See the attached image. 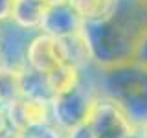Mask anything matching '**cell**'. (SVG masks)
<instances>
[{
	"instance_id": "obj_1",
	"label": "cell",
	"mask_w": 147,
	"mask_h": 138,
	"mask_svg": "<svg viewBox=\"0 0 147 138\" xmlns=\"http://www.w3.org/2000/svg\"><path fill=\"white\" fill-rule=\"evenodd\" d=\"M81 31L96 66L131 63L147 31V2L118 0L105 18L83 22Z\"/></svg>"
},
{
	"instance_id": "obj_2",
	"label": "cell",
	"mask_w": 147,
	"mask_h": 138,
	"mask_svg": "<svg viewBox=\"0 0 147 138\" xmlns=\"http://www.w3.org/2000/svg\"><path fill=\"white\" fill-rule=\"evenodd\" d=\"M99 96L114 99L132 127H147V66L131 61L114 66H88Z\"/></svg>"
},
{
	"instance_id": "obj_3",
	"label": "cell",
	"mask_w": 147,
	"mask_h": 138,
	"mask_svg": "<svg viewBox=\"0 0 147 138\" xmlns=\"http://www.w3.org/2000/svg\"><path fill=\"white\" fill-rule=\"evenodd\" d=\"M98 96L99 92L92 81L88 68H86V70H83V79L79 85L53 98L52 105H50L52 107V123L63 133H68L77 125L85 123Z\"/></svg>"
},
{
	"instance_id": "obj_4",
	"label": "cell",
	"mask_w": 147,
	"mask_h": 138,
	"mask_svg": "<svg viewBox=\"0 0 147 138\" xmlns=\"http://www.w3.org/2000/svg\"><path fill=\"white\" fill-rule=\"evenodd\" d=\"M85 123L94 138H125L132 129L123 109L105 96L96 98Z\"/></svg>"
},
{
	"instance_id": "obj_5",
	"label": "cell",
	"mask_w": 147,
	"mask_h": 138,
	"mask_svg": "<svg viewBox=\"0 0 147 138\" xmlns=\"http://www.w3.org/2000/svg\"><path fill=\"white\" fill-rule=\"evenodd\" d=\"M35 33L37 31L24 30L11 20L0 22V63L4 68L11 70L26 68L28 44Z\"/></svg>"
},
{
	"instance_id": "obj_6",
	"label": "cell",
	"mask_w": 147,
	"mask_h": 138,
	"mask_svg": "<svg viewBox=\"0 0 147 138\" xmlns=\"http://www.w3.org/2000/svg\"><path fill=\"white\" fill-rule=\"evenodd\" d=\"M64 52L61 39H55L46 33H37L31 37L26 52V66L40 74H50L64 64Z\"/></svg>"
},
{
	"instance_id": "obj_7",
	"label": "cell",
	"mask_w": 147,
	"mask_h": 138,
	"mask_svg": "<svg viewBox=\"0 0 147 138\" xmlns=\"http://www.w3.org/2000/svg\"><path fill=\"white\" fill-rule=\"evenodd\" d=\"M83 30V20L70 4L46 7L39 31L55 39H66Z\"/></svg>"
},
{
	"instance_id": "obj_8",
	"label": "cell",
	"mask_w": 147,
	"mask_h": 138,
	"mask_svg": "<svg viewBox=\"0 0 147 138\" xmlns=\"http://www.w3.org/2000/svg\"><path fill=\"white\" fill-rule=\"evenodd\" d=\"M50 105L52 103L22 96L11 107H7V114L18 129H24L30 125H39V123L52 122V107Z\"/></svg>"
},
{
	"instance_id": "obj_9",
	"label": "cell",
	"mask_w": 147,
	"mask_h": 138,
	"mask_svg": "<svg viewBox=\"0 0 147 138\" xmlns=\"http://www.w3.org/2000/svg\"><path fill=\"white\" fill-rule=\"evenodd\" d=\"M46 6L42 0H15L9 20L30 31H39Z\"/></svg>"
},
{
	"instance_id": "obj_10",
	"label": "cell",
	"mask_w": 147,
	"mask_h": 138,
	"mask_svg": "<svg viewBox=\"0 0 147 138\" xmlns=\"http://www.w3.org/2000/svg\"><path fill=\"white\" fill-rule=\"evenodd\" d=\"M20 90L22 96H26V98L40 99L46 101V103H52L55 98L52 87H50L48 76L37 70H31L28 66L20 70Z\"/></svg>"
},
{
	"instance_id": "obj_11",
	"label": "cell",
	"mask_w": 147,
	"mask_h": 138,
	"mask_svg": "<svg viewBox=\"0 0 147 138\" xmlns=\"http://www.w3.org/2000/svg\"><path fill=\"white\" fill-rule=\"evenodd\" d=\"M50 81V87L53 90V96H61L64 92L72 90L74 87H77L83 79V72L74 64L64 63L59 68H55L53 72L46 74Z\"/></svg>"
},
{
	"instance_id": "obj_12",
	"label": "cell",
	"mask_w": 147,
	"mask_h": 138,
	"mask_svg": "<svg viewBox=\"0 0 147 138\" xmlns=\"http://www.w3.org/2000/svg\"><path fill=\"white\" fill-rule=\"evenodd\" d=\"M116 2L118 0H70L68 4L76 9L83 22H90L105 18L116 7Z\"/></svg>"
},
{
	"instance_id": "obj_13",
	"label": "cell",
	"mask_w": 147,
	"mask_h": 138,
	"mask_svg": "<svg viewBox=\"0 0 147 138\" xmlns=\"http://www.w3.org/2000/svg\"><path fill=\"white\" fill-rule=\"evenodd\" d=\"M22 98L20 90V70L0 68V107L7 109Z\"/></svg>"
},
{
	"instance_id": "obj_14",
	"label": "cell",
	"mask_w": 147,
	"mask_h": 138,
	"mask_svg": "<svg viewBox=\"0 0 147 138\" xmlns=\"http://www.w3.org/2000/svg\"><path fill=\"white\" fill-rule=\"evenodd\" d=\"M18 138H64V133L57 129L52 122L39 123V125H30L20 129Z\"/></svg>"
},
{
	"instance_id": "obj_15",
	"label": "cell",
	"mask_w": 147,
	"mask_h": 138,
	"mask_svg": "<svg viewBox=\"0 0 147 138\" xmlns=\"http://www.w3.org/2000/svg\"><path fill=\"white\" fill-rule=\"evenodd\" d=\"M18 133L20 129L11 122L7 109L0 107V138H18Z\"/></svg>"
},
{
	"instance_id": "obj_16",
	"label": "cell",
	"mask_w": 147,
	"mask_h": 138,
	"mask_svg": "<svg viewBox=\"0 0 147 138\" xmlns=\"http://www.w3.org/2000/svg\"><path fill=\"white\" fill-rule=\"evenodd\" d=\"M64 138H94V136H92L88 125H86V123H81V125H77L76 129L64 133Z\"/></svg>"
},
{
	"instance_id": "obj_17",
	"label": "cell",
	"mask_w": 147,
	"mask_h": 138,
	"mask_svg": "<svg viewBox=\"0 0 147 138\" xmlns=\"http://www.w3.org/2000/svg\"><path fill=\"white\" fill-rule=\"evenodd\" d=\"M13 4H15V0H0V22L9 20L13 11Z\"/></svg>"
},
{
	"instance_id": "obj_18",
	"label": "cell",
	"mask_w": 147,
	"mask_h": 138,
	"mask_svg": "<svg viewBox=\"0 0 147 138\" xmlns=\"http://www.w3.org/2000/svg\"><path fill=\"white\" fill-rule=\"evenodd\" d=\"M134 61L144 64V66H147V31H145L144 39H142V43H140V48H138V53H136Z\"/></svg>"
},
{
	"instance_id": "obj_19",
	"label": "cell",
	"mask_w": 147,
	"mask_h": 138,
	"mask_svg": "<svg viewBox=\"0 0 147 138\" xmlns=\"http://www.w3.org/2000/svg\"><path fill=\"white\" fill-rule=\"evenodd\" d=\"M125 138H145V127H132Z\"/></svg>"
},
{
	"instance_id": "obj_20",
	"label": "cell",
	"mask_w": 147,
	"mask_h": 138,
	"mask_svg": "<svg viewBox=\"0 0 147 138\" xmlns=\"http://www.w3.org/2000/svg\"><path fill=\"white\" fill-rule=\"evenodd\" d=\"M70 0H42V4L46 7H52V6H61V4H68Z\"/></svg>"
},
{
	"instance_id": "obj_21",
	"label": "cell",
	"mask_w": 147,
	"mask_h": 138,
	"mask_svg": "<svg viewBox=\"0 0 147 138\" xmlns=\"http://www.w3.org/2000/svg\"><path fill=\"white\" fill-rule=\"evenodd\" d=\"M145 138H147V127H145Z\"/></svg>"
},
{
	"instance_id": "obj_22",
	"label": "cell",
	"mask_w": 147,
	"mask_h": 138,
	"mask_svg": "<svg viewBox=\"0 0 147 138\" xmlns=\"http://www.w3.org/2000/svg\"><path fill=\"white\" fill-rule=\"evenodd\" d=\"M0 68H2V63H0Z\"/></svg>"
},
{
	"instance_id": "obj_23",
	"label": "cell",
	"mask_w": 147,
	"mask_h": 138,
	"mask_svg": "<svg viewBox=\"0 0 147 138\" xmlns=\"http://www.w3.org/2000/svg\"><path fill=\"white\" fill-rule=\"evenodd\" d=\"M145 2H147V0H145Z\"/></svg>"
}]
</instances>
